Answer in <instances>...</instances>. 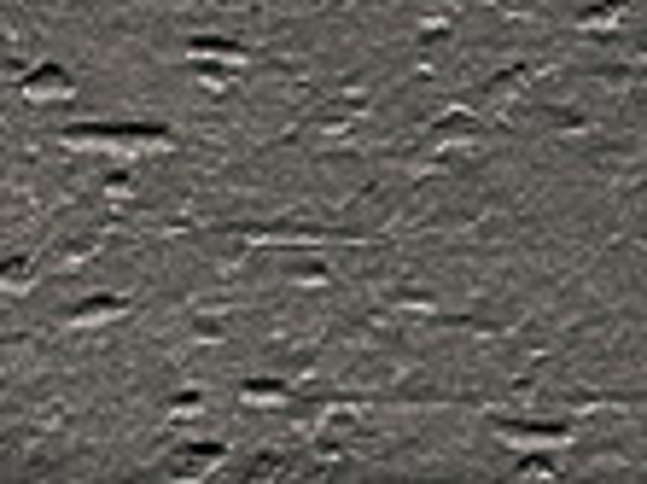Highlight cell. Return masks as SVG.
I'll use <instances>...</instances> for the list:
<instances>
[{"mask_svg":"<svg viewBox=\"0 0 647 484\" xmlns=\"http://www.w3.org/2000/svg\"><path fill=\"white\" fill-rule=\"evenodd\" d=\"M64 146H82V153H164L169 141V129L164 123H82V129H64L59 135Z\"/></svg>","mask_w":647,"mask_h":484,"instance_id":"6da1fadb","label":"cell"},{"mask_svg":"<svg viewBox=\"0 0 647 484\" xmlns=\"http://www.w3.org/2000/svg\"><path fill=\"white\" fill-rule=\"evenodd\" d=\"M29 106H59V99H71L76 94V76L64 71V64H36V71L24 76V88H19Z\"/></svg>","mask_w":647,"mask_h":484,"instance_id":"7a4b0ae2","label":"cell"},{"mask_svg":"<svg viewBox=\"0 0 647 484\" xmlns=\"http://www.w3.org/2000/svg\"><path fill=\"white\" fill-rule=\"evenodd\" d=\"M123 315H129V304H123V298H82V304H71V310H64V327H71V332H82V327L123 322Z\"/></svg>","mask_w":647,"mask_h":484,"instance_id":"3957f363","label":"cell"},{"mask_svg":"<svg viewBox=\"0 0 647 484\" xmlns=\"http://www.w3.org/2000/svg\"><path fill=\"white\" fill-rule=\"evenodd\" d=\"M507 444H531V449H542V444H566L572 438V426H554V421H502L496 426Z\"/></svg>","mask_w":647,"mask_h":484,"instance_id":"277c9868","label":"cell"},{"mask_svg":"<svg viewBox=\"0 0 647 484\" xmlns=\"http://www.w3.org/2000/svg\"><path fill=\"white\" fill-rule=\"evenodd\" d=\"M187 59H216V64H245V47H233L223 36H193L187 41Z\"/></svg>","mask_w":647,"mask_h":484,"instance_id":"5b68a950","label":"cell"},{"mask_svg":"<svg viewBox=\"0 0 647 484\" xmlns=\"http://www.w3.org/2000/svg\"><path fill=\"white\" fill-rule=\"evenodd\" d=\"M223 461H228V456H223L216 444H204V449H181V456H176V479H204L211 467H223Z\"/></svg>","mask_w":647,"mask_h":484,"instance_id":"8992f818","label":"cell"},{"mask_svg":"<svg viewBox=\"0 0 647 484\" xmlns=\"http://www.w3.org/2000/svg\"><path fill=\"white\" fill-rule=\"evenodd\" d=\"M29 280H36V263H29V257L0 263V292H29Z\"/></svg>","mask_w":647,"mask_h":484,"instance_id":"52a82bcc","label":"cell"},{"mask_svg":"<svg viewBox=\"0 0 647 484\" xmlns=\"http://www.w3.org/2000/svg\"><path fill=\"white\" fill-rule=\"evenodd\" d=\"M624 19V0H601V12H584V29H607Z\"/></svg>","mask_w":647,"mask_h":484,"instance_id":"ba28073f","label":"cell"},{"mask_svg":"<svg viewBox=\"0 0 647 484\" xmlns=\"http://www.w3.org/2000/svg\"><path fill=\"white\" fill-rule=\"evenodd\" d=\"M525 88V71H514V76H496V82H490V99H484V106H502V99H514Z\"/></svg>","mask_w":647,"mask_h":484,"instance_id":"9c48e42d","label":"cell"},{"mask_svg":"<svg viewBox=\"0 0 647 484\" xmlns=\"http://www.w3.org/2000/svg\"><path fill=\"white\" fill-rule=\"evenodd\" d=\"M280 386H245V403H280Z\"/></svg>","mask_w":647,"mask_h":484,"instance_id":"30bf717a","label":"cell"},{"mask_svg":"<svg viewBox=\"0 0 647 484\" xmlns=\"http://www.w3.org/2000/svg\"><path fill=\"white\" fill-rule=\"evenodd\" d=\"M519 479H549V461H542V456H531V461L519 467Z\"/></svg>","mask_w":647,"mask_h":484,"instance_id":"8fae6325","label":"cell"}]
</instances>
